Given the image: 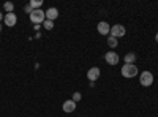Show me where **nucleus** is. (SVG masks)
Listing matches in <instances>:
<instances>
[{"label": "nucleus", "instance_id": "obj_1", "mask_svg": "<svg viewBox=\"0 0 158 117\" xmlns=\"http://www.w3.org/2000/svg\"><path fill=\"white\" fill-rule=\"evenodd\" d=\"M120 71H122V76L123 77H128V79L138 76V67H136L135 63H123V67H122Z\"/></svg>", "mask_w": 158, "mask_h": 117}, {"label": "nucleus", "instance_id": "obj_2", "mask_svg": "<svg viewBox=\"0 0 158 117\" xmlns=\"http://www.w3.org/2000/svg\"><path fill=\"white\" fill-rule=\"evenodd\" d=\"M30 21L33 24H43L46 21V13L40 8V10H33L32 15H30Z\"/></svg>", "mask_w": 158, "mask_h": 117}, {"label": "nucleus", "instance_id": "obj_3", "mask_svg": "<svg viewBox=\"0 0 158 117\" xmlns=\"http://www.w3.org/2000/svg\"><path fill=\"white\" fill-rule=\"evenodd\" d=\"M139 82H141V86H144V87L152 86V84H153V74H152L150 71H142L141 76H139Z\"/></svg>", "mask_w": 158, "mask_h": 117}, {"label": "nucleus", "instance_id": "obj_4", "mask_svg": "<svg viewBox=\"0 0 158 117\" xmlns=\"http://www.w3.org/2000/svg\"><path fill=\"white\" fill-rule=\"evenodd\" d=\"M127 33V30H125V27L123 25H120V24H115V25H112L111 27V32H109V35L111 36H114V38H120V36H123Z\"/></svg>", "mask_w": 158, "mask_h": 117}, {"label": "nucleus", "instance_id": "obj_5", "mask_svg": "<svg viewBox=\"0 0 158 117\" xmlns=\"http://www.w3.org/2000/svg\"><path fill=\"white\" fill-rule=\"evenodd\" d=\"M3 22H5V25H8V27H15L16 22H18L16 13H6L5 18H3Z\"/></svg>", "mask_w": 158, "mask_h": 117}, {"label": "nucleus", "instance_id": "obj_6", "mask_svg": "<svg viewBox=\"0 0 158 117\" xmlns=\"http://www.w3.org/2000/svg\"><path fill=\"white\" fill-rule=\"evenodd\" d=\"M104 60H106V63H109V65H117L118 63V56H117V52H114V51H108V52L104 54Z\"/></svg>", "mask_w": 158, "mask_h": 117}, {"label": "nucleus", "instance_id": "obj_7", "mask_svg": "<svg viewBox=\"0 0 158 117\" xmlns=\"http://www.w3.org/2000/svg\"><path fill=\"white\" fill-rule=\"evenodd\" d=\"M87 77H89V81H90V82H95L98 77H100V68H97V67L90 68V70L87 71Z\"/></svg>", "mask_w": 158, "mask_h": 117}, {"label": "nucleus", "instance_id": "obj_8", "mask_svg": "<svg viewBox=\"0 0 158 117\" xmlns=\"http://www.w3.org/2000/svg\"><path fill=\"white\" fill-rule=\"evenodd\" d=\"M97 29H98V32H100L101 35H109V32H111V25H109L108 22L101 21V22H98Z\"/></svg>", "mask_w": 158, "mask_h": 117}, {"label": "nucleus", "instance_id": "obj_9", "mask_svg": "<svg viewBox=\"0 0 158 117\" xmlns=\"http://www.w3.org/2000/svg\"><path fill=\"white\" fill-rule=\"evenodd\" d=\"M44 13H46V19H48V21L54 22V21L59 18V10H57V8H49V10L44 11Z\"/></svg>", "mask_w": 158, "mask_h": 117}, {"label": "nucleus", "instance_id": "obj_10", "mask_svg": "<svg viewBox=\"0 0 158 117\" xmlns=\"http://www.w3.org/2000/svg\"><path fill=\"white\" fill-rule=\"evenodd\" d=\"M62 108H63L65 112H73V111L76 109V103H74L73 100H67V101L63 103V106H62Z\"/></svg>", "mask_w": 158, "mask_h": 117}, {"label": "nucleus", "instance_id": "obj_11", "mask_svg": "<svg viewBox=\"0 0 158 117\" xmlns=\"http://www.w3.org/2000/svg\"><path fill=\"white\" fill-rule=\"evenodd\" d=\"M29 5H30L33 10H40V8H41V5H43V0H30Z\"/></svg>", "mask_w": 158, "mask_h": 117}, {"label": "nucleus", "instance_id": "obj_12", "mask_svg": "<svg viewBox=\"0 0 158 117\" xmlns=\"http://www.w3.org/2000/svg\"><path fill=\"white\" fill-rule=\"evenodd\" d=\"M135 62H136V54L128 52V54L125 56V63H135Z\"/></svg>", "mask_w": 158, "mask_h": 117}, {"label": "nucleus", "instance_id": "obj_13", "mask_svg": "<svg viewBox=\"0 0 158 117\" xmlns=\"http://www.w3.org/2000/svg\"><path fill=\"white\" fill-rule=\"evenodd\" d=\"M117 44H118V40H117V38H114V36H111L109 35V38H108V46L109 48H117Z\"/></svg>", "mask_w": 158, "mask_h": 117}, {"label": "nucleus", "instance_id": "obj_14", "mask_svg": "<svg viewBox=\"0 0 158 117\" xmlns=\"http://www.w3.org/2000/svg\"><path fill=\"white\" fill-rule=\"evenodd\" d=\"M3 10H5L6 13H13V10H15V5H13L11 2H5V3H3Z\"/></svg>", "mask_w": 158, "mask_h": 117}, {"label": "nucleus", "instance_id": "obj_15", "mask_svg": "<svg viewBox=\"0 0 158 117\" xmlns=\"http://www.w3.org/2000/svg\"><path fill=\"white\" fill-rule=\"evenodd\" d=\"M43 25H44L46 30H52V29H54V22H52V21H48V19L43 22Z\"/></svg>", "mask_w": 158, "mask_h": 117}, {"label": "nucleus", "instance_id": "obj_16", "mask_svg": "<svg viewBox=\"0 0 158 117\" xmlns=\"http://www.w3.org/2000/svg\"><path fill=\"white\" fill-rule=\"evenodd\" d=\"M81 98H82V95H81V94H79V92H74V94H73V98H71V100H73L74 103H77V101H81Z\"/></svg>", "mask_w": 158, "mask_h": 117}, {"label": "nucleus", "instance_id": "obj_17", "mask_svg": "<svg viewBox=\"0 0 158 117\" xmlns=\"http://www.w3.org/2000/svg\"><path fill=\"white\" fill-rule=\"evenodd\" d=\"M24 11L27 13V15H32V11H33V8H32L30 5H25V6H24Z\"/></svg>", "mask_w": 158, "mask_h": 117}, {"label": "nucleus", "instance_id": "obj_18", "mask_svg": "<svg viewBox=\"0 0 158 117\" xmlns=\"http://www.w3.org/2000/svg\"><path fill=\"white\" fill-rule=\"evenodd\" d=\"M3 18H5V16H3V13H0V21H2Z\"/></svg>", "mask_w": 158, "mask_h": 117}, {"label": "nucleus", "instance_id": "obj_19", "mask_svg": "<svg viewBox=\"0 0 158 117\" xmlns=\"http://www.w3.org/2000/svg\"><path fill=\"white\" fill-rule=\"evenodd\" d=\"M155 40H156V43H158V33L155 35Z\"/></svg>", "mask_w": 158, "mask_h": 117}, {"label": "nucleus", "instance_id": "obj_20", "mask_svg": "<svg viewBox=\"0 0 158 117\" xmlns=\"http://www.w3.org/2000/svg\"><path fill=\"white\" fill-rule=\"evenodd\" d=\"M0 32H2V24H0Z\"/></svg>", "mask_w": 158, "mask_h": 117}]
</instances>
